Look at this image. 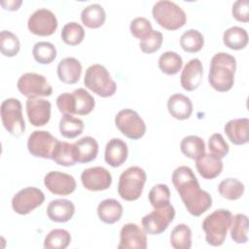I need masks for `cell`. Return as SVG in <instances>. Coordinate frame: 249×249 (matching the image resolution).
<instances>
[{
  "mask_svg": "<svg viewBox=\"0 0 249 249\" xmlns=\"http://www.w3.org/2000/svg\"><path fill=\"white\" fill-rule=\"evenodd\" d=\"M172 183L178 192L187 211L198 217L212 206V197L201 190L192 168L186 165L177 167L172 173Z\"/></svg>",
  "mask_w": 249,
  "mask_h": 249,
  "instance_id": "obj_1",
  "label": "cell"
},
{
  "mask_svg": "<svg viewBox=\"0 0 249 249\" xmlns=\"http://www.w3.org/2000/svg\"><path fill=\"white\" fill-rule=\"evenodd\" d=\"M236 59L228 53H217L210 61L208 82L217 91H229L234 84Z\"/></svg>",
  "mask_w": 249,
  "mask_h": 249,
  "instance_id": "obj_2",
  "label": "cell"
},
{
  "mask_svg": "<svg viewBox=\"0 0 249 249\" xmlns=\"http://www.w3.org/2000/svg\"><path fill=\"white\" fill-rule=\"evenodd\" d=\"M232 214L227 209H218L205 217L202 229L205 240L211 246H221L227 237Z\"/></svg>",
  "mask_w": 249,
  "mask_h": 249,
  "instance_id": "obj_3",
  "label": "cell"
},
{
  "mask_svg": "<svg viewBox=\"0 0 249 249\" xmlns=\"http://www.w3.org/2000/svg\"><path fill=\"white\" fill-rule=\"evenodd\" d=\"M156 22L167 30H176L185 25L187 16L180 6L169 0L156 2L152 9Z\"/></svg>",
  "mask_w": 249,
  "mask_h": 249,
  "instance_id": "obj_4",
  "label": "cell"
},
{
  "mask_svg": "<svg viewBox=\"0 0 249 249\" xmlns=\"http://www.w3.org/2000/svg\"><path fill=\"white\" fill-rule=\"evenodd\" d=\"M147 175L143 168L139 166H130L124 170L119 178L118 194L126 201H133L142 195Z\"/></svg>",
  "mask_w": 249,
  "mask_h": 249,
  "instance_id": "obj_5",
  "label": "cell"
},
{
  "mask_svg": "<svg viewBox=\"0 0 249 249\" xmlns=\"http://www.w3.org/2000/svg\"><path fill=\"white\" fill-rule=\"evenodd\" d=\"M84 84L86 88L101 97L113 96L117 90L116 82L101 64H92L87 68Z\"/></svg>",
  "mask_w": 249,
  "mask_h": 249,
  "instance_id": "obj_6",
  "label": "cell"
},
{
  "mask_svg": "<svg viewBox=\"0 0 249 249\" xmlns=\"http://www.w3.org/2000/svg\"><path fill=\"white\" fill-rule=\"evenodd\" d=\"M1 120L5 129L13 136L19 137L25 130L22 105L17 98H7L1 103Z\"/></svg>",
  "mask_w": 249,
  "mask_h": 249,
  "instance_id": "obj_7",
  "label": "cell"
},
{
  "mask_svg": "<svg viewBox=\"0 0 249 249\" xmlns=\"http://www.w3.org/2000/svg\"><path fill=\"white\" fill-rule=\"evenodd\" d=\"M117 128L127 138L140 139L146 132V124L139 114L132 109H123L115 117Z\"/></svg>",
  "mask_w": 249,
  "mask_h": 249,
  "instance_id": "obj_8",
  "label": "cell"
},
{
  "mask_svg": "<svg viewBox=\"0 0 249 249\" xmlns=\"http://www.w3.org/2000/svg\"><path fill=\"white\" fill-rule=\"evenodd\" d=\"M17 87L18 91L27 98L50 96L53 93V88L46 77L33 72L21 75L18 80Z\"/></svg>",
  "mask_w": 249,
  "mask_h": 249,
  "instance_id": "obj_9",
  "label": "cell"
},
{
  "mask_svg": "<svg viewBox=\"0 0 249 249\" xmlns=\"http://www.w3.org/2000/svg\"><path fill=\"white\" fill-rule=\"evenodd\" d=\"M175 217V209L172 204L168 203L162 207L155 208L154 211L145 215L141 224L147 234L157 235L162 233L173 221Z\"/></svg>",
  "mask_w": 249,
  "mask_h": 249,
  "instance_id": "obj_10",
  "label": "cell"
},
{
  "mask_svg": "<svg viewBox=\"0 0 249 249\" xmlns=\"http://www.w3.org/2000/svg\"><path fill=\"white\" fill-rule=\"evenodd\" d=\"M44 193L35 187H27L18 191L12 199L13 210L19 215H26L43 204Z\"/></svg>",
  "mask_w": 249,
  "mask_h": 249,
  "instance_id": "obj_11",
  "label": "cell"
},
{
  "mask_svg": "<svg viewBox=\"0 0 249 249\" xmlns=\"http://www.w3.org/2000/svg\"><path fill=\"white\" fill-rule=\"evenodd\" d=\"M55 15L48 9L36 10L28 18L27 27L31 33L37 36H51L57 28Z\"/></svg>",
  "mask_w": 249,
  "mask_h": 249,
  "instance_id": "obj_12",
  "label": "cell"
},
{
  "mask_svg": "<svg viewBox=\"0 0 249 249\" xmlns=\"http://www.w3.org/2000/svg\"><path fill=\"white\" fill-rule=\"evenodd\" d=\"M57 139L47 130H34L28 137V152L35 158L52 159Z\"/></svg>",
  "mask_w": 249,
  "mask_h": 249,
  "instance_id": "obj_13",
  "label": "cell"
},
{
  "mask_svg": "<svg viewBox=\"0 0 249 249\" xmlns=\"http://www.w3.org/2000/svg\"><path fill=\"white\" fill-rule=\"evenodd\" d=\"M81 181L85 189L92 192L104 191L112 184V175L102 166H93L85 169L81 174Z\"/></svg>",
  "mask_w": 249,
  "mask_h": 249,
  "instance_id": "obj_14",
  "label": "cell"
},
{
  "mask_svg": "<svg viewBox=\"0 0 249 249\" xmlns=\"http://www.w3.org/2000/svg\"><path fill=\"white\" fill-rule=\"evenodd\" d=\"M147 233L138 225L127 223L124 225L120 231L119 249H146Z\"/></svg>",
  "mask_w": 249,
  "mask_h": 249,
  "instance_id": "obj_15",
  "label": "cell"
},
{
  "mask_svg": "<svg viewBox=\"0 0 249 249\" xmlns=\"http://www.w3.org/2000/svg\"><path fill=\"white\" fill-rule=\"evenodd\" d=\"M44 184L53 195L68 196L76 190L75 178L67 173L60 171H50L45 175Z\"/></svg>",
  "mask_w": 249,
  "mask_h": 249,
  "instance_id": "obj_16",
  "label": "cell"
},
{
  "mask_svg": "<svg viewBox=\"0 0 249 249\" xmlns=\"http://www.w3.org/2000/svg\"><path fill=\"white\" fill-rule=\"evenodd\" d=\"M25 107L28 121L32 125L43 126L49 123L52 109L49 100L42 98H28Z\"/></svg>",
  "mask_w": 249,
  "mask_h": 249,
  "instance_id": "obj_17",
  "label": "cell"
},
{
  "mask_svg": "<svg viewBox=\"0 0 249 249\" xmlns=\"http://www.w3.org/2000/svg\"><path fill=\"white\" fill-rule=\"evenodd\" d=\"M203 66L198 58H193L187 62L184 66L181 76L180 83L182 88L187 91L196 89L202 81Z\"/></svg>",
  "mask_w": 249,
  "mask_h": 249,
  "instance_id": "obj_18",
  "label": "cell"
},
{
  "mask_svg": "<svg viewBox=\"0 0 249 249\" xmlns=\"http://www.w3.org/2000/svg\"><path fill=\"white\" fill-rule=\"evenodd\" d=\"M196 167L202 178L211 180L221 174L223 170L222 159L211 153H204L196 160Z\"/></svg>",
  "mask_w": 249,
  "mask_h": 249,
  "instance_id": "obj_19",
  "label": "cell"
},
{
  "mask_svg": "<svg viewBox=\"0 0 249 249\" xmlns=\"http://www.w3.org/2000/svg\"><path fill=\"white\" fill-rule=\"evenodd\" d=\"M74 214L75 205L69 199H53L47 207V215L49 219L55 223H66L72 219Z\"/></svg>",
  "mask_w": 249,
  "mask_h": 249,
  "instance_id": "obj_20",
  "label": "cell"
},
{
  "mask_svg": "<svg viewBox=\"0 0 249 249\" xmlns=\"http://www.w3.org/2000/svg\"><path fill=\"white\" fill-rule=\"evenodd\" d=\"M229 140L234 145H243L249 141V120L239 118L230 120L224 126Z\"/></svg>",
  "mask_w": 249,
  "mask_h": 249,
  "instance_id": "obj_21",
  "label": "cell"
},
{
  "mask_svg": "<svg viewBox=\"0 0 249 249\" xmlns=\"http://www.w3.org/2000/svg\"><path fill=\"white\" fill-rule=\"evenodd\" d=\"M128 149L126 143L121 138H112L105 147V161L112 167H119L126 160Z\"/></svg>",
  "mask_w": 249,
  "mask_h": 249,
  "instance_id": "obj_22",
  "label": "cell"
},
{
  "mask_svg": "<svg viewBox=\"0 0 249 249\" xmlns=\"http://www.w3.org/2000/svg\"><path fill=\"white\" fill-rule=\"evenodd\" d=\"M167 110L174 119L187 120L193 113V103L188 96L182 93H174L167 100Z\"/></svg>",
  "mask_w": 249,
  "mask_h": 249,
  "instance_id": "obj_23",
  "label": "cell"
},
{
  "mask_svg": "<svg viewBox=\"0 0 249 249\" xmlns=\"http://www.w3.org/2000/svg\"><path fill=\"white\" fill-rule=\"evenodd\" d=\"M82 74V64L75 57H65L58 62L57 76L58 79L64 83L73 85L76 84Z\"/></svg>",
  "mask_w": 249,
  "mask_h": 249,
  "instance_id": "obj_24",
  "label": "cell"
},
{
  "mask_svg": "<svg viewBox=\"0 0 249 249\" xmlns=\"http://www.w3.org/2000/svg\"><path fill=\"white\" fill-rule=\"evenodd\" d=\"M77 161L88 163L96 159L98 154V143L91 136H85L74 143Z\"/></svg>",
  "mask_w": 249,
  "mask_h": 249,
  "instance_id": "obj_25",
  "label": "cell"
},
{
  "mask_svg": "<svg viewBox=\"0 0 249 249\" xmlns=\"http://www.w3.org/2000/svg\"><path fill=\"white\" fill-rule=\"evenodd\" d=\"M123 215V206L115 198L103 199L97 206V216L105 224L112 225L118 222Z\"/></svg>",
  "mask_w": 249,
  "mask_h": 249,
  "instance_id": "obj_26",
  "label": "cell"
},
{
  "mask_svg": "<svg viewBox=\"0 0 249 249\" xmlns=\"http://www.w3.org/2000/svg\"><path fill=\"white\" fill-rule=\"evenodd\" d=\"M52 160L58 165L62 166H73L76 164L77 157L74 144L65 142V141H57Z\"/></svg>",
  "mask_w": 249,
  "mask_h": 249,
  "instance_id": "obj_27",
  "label": "cell"
},
{
  "mask_svg": "<svg viewBox=\"0 0 249 249\" xmlns=\"http://www.w3.org/2000/svg\"><path fill=\"white\" fill-rule=\"evenodd\" d=\"M106 19V13L99 4H91L83 9L81 20L88 28L95 29L102 26Z\"/></svg>",
  "mask_w": 249,
  "mask_h": 249,
  "instance_id": "obj_28",
  "label": "cell"
},
{
  "mask_svg": "<svg viewBox=\"0 0 249 249\" xmlns=\"http://www.w3.org/2000/svg\"><path fill=\"white\" fill-rule=\"evenodd\" d=\"M223 42L231 50H242L248 44L247 31L240 26H231L224 32Z\"/></svg>",
  "mask_w": 249,
  "mask_h": 249,
  "instance_id": "obj_29",
  "label": "cell"
},
{
  "mask_svg": "<svg viewBox=\"0 0 249 249\" xmlns=\"http://www.w3.org/2000/svg\"><path fill=\"white\" fill-rule=\"evenodd\" d=\"M180 150L187 158L196 160L205 153V143L199 136L187 135L181 140Z\"/></svg>",
  "mask_w": 249,
  "mask_h": 249,
  "instance_id": "obj_30",
  "label": "cell"
},
{
  "mask_svg": "<svg viewBox=\"0 0 249 249\" xmlns=\"http://www.w3.org/2000/svg\"><path fill=\"white\" fill-rule=\"evenodd\" d=\"M231 237L238 244H244L248 241V217L245 214L238 213L231 217Z\"/></svg>",
  "mask_w": 249,
  "mask_h": 249,
  "instance_id": "obj_31",
  "label": "cell"
},
{
  "mask_svg": "<svg viewBox=\"0 0 249 249\" xmlns=\"http://www.w3.org/2000/svg\"><path fill=\"white\" fill-rule=\"evenodd\" d=\"M84 127V122L73 115H63L59 121V132L67 139H73L81 135Z\"/></svg>",
  "mask_w": 249,
  "mask_h": 249,
  "instance_id": "obj_32",
  "label": "cell"
},
{
  "mask_svg": "<svg viewBox=\"0 0 249 249\" xmlns=\"http://www.w3.org/2000/svg\"><path fill=\"white\" fill-rule=\"evenodd\" d=\"M245 187L242 182L235 178H227L220 182L218 192L220 196L229 200H236L244 194Z\"/></svg>",
  "mask_w": 249,
  "mask_h": 249,
  "instance_id": "obj_33",
  "label": "cell"
},
{
  "mask_svg": "<svg viewBox=\"0 0 249 249\" xmlns=\"http://www.w3.org/2000/svg\"><path fill=\"white\" fill-rule=\"evenodd\" d=\"M170 244L175 249H190L192 247V231L186 224H178L171 231Z\"/></svg>",
  "mask_w": 249,
  "mask_h": 249,
  "instance_id": "obj_34",
  "label": "cell"
},
{
  "mask_svg": "<svg viewBox=\"0 0 249 249\" xmlns=\"http://www.w3.org/2000/svg\"><path fill=\"white\" fill-rule=\"evenodd\" d=\"M75 98V114L80 116L89 115L95 107L93 96L85 89H77L72 91Z\"/></svg>",
  "mask_w": 249,
  "mask_h": 249,
  "instance_id": "obj_35",
  "label": "cell"
},
{
  "mask_svg": "<svg viewBox=\"0 0 249 249\" xmlns=\"http://www.w3.org/2000/svg\"><path fill=\"white\" fill-rule=\"evenodd\" d=\"M203 45L204 37L198 30L189 29L180 37V46L187 53H197L202 49Z\"/></svg>",
  "mask_w": 249,
  "mask_h": 249,
  "instance_id": "obj_36",
  "label": "cell"
},
{
  "mask_svg": "<svg viewBox=\"0 0 249 249\" xmlns=\"http://www.w3.org/2000/svg\"><path fill=\"white\" fill-rule=\"evenodd\" d=\"M183 65L182 57L175 52H164L159 58V68L166 75L177 74Z\"/></svg>",
  "mask_w": 249,
  "mask_h": 249,
  "instance_id": "obj_37",
  "label": "cell"
},
{
  "mask_svg": "<svg viewBox=\"0 0 249 249\" xmlns=\"http://www.w3.org/2000/svg\"><path fill=\"white\" fill-rule=\"evenodd\" d=\"M71 242V235L63 229L52 230L44 240L45 249H65Z\"/></svg>",
  "mask_w": 249,
  "mask_h": 249,
  "instance_id": "obj_38",
  "label": "cell"
},
{
  "mask_svg": "<svg viewBox=\"0 0 249 249\" xmlns=\"http://www.w3.org/2000/svg\"><path fill=\"white\" fill-rule=\"evenodd\" d=\"M60 37L66 45L77 46L81 44L85 38L84 27L75 21L68 22L62 27Z\"/></svg>",
  "mask_w": 249,
  "mask_h": 249,
  "instance_id": "obj_39",
  "label": "cell"
},
{
  "mask_svg": "<svg viewBox=\"0 0 249 249\" xmlns=\"http://www.w3.org/2000/svg\"><path fill=\"white\" fill-rule=\"evenodd\" d=\"M34 59L40 64H50L56 57V49L53 44L46 41L38 42L32 49Z\"/></svg>",
  "mask_w": 249,
  "mask_h": 249,
  "instance_id": "obj_40",
  "label": "cell"
},
{
  "mask_svg": "<svg viewBox=\"0 0 249 249\" xmlns=\"http://www.w3.org/2000/svg\"><path fill=\"white\" fill-rule=\"evenodd\" d=\"M0 50L3 55L8 57L16 56L20 50V43L16 34L3 30L0 33Z\"/></svg>",
  "mask_w": 249,
  "mask_h": 249,
  "instance_id": "obj_41",
  "label": "cell"
},
{
  "mask_svg": "<svg viewBox=\"0 0 249 249\" xmlns=\"http://www.w3.org/2000/svg\"><path fill=\"white\" fill-rule=\"evenodd\" d=\"M151 205L155 208L162 207L169 203L170 191L165 184H157L149 192L148 195Z\"/></svg>",
  "mask_w": 249,
  "mask_h": 249,
  "instance_id": "obj_42",
  "label": "cell"
},
{
  "mask_svg": "<svg viewBox=\"0 0 249 249\" xmlns=\"http://www.w3.org/2000/svg\"><path fill=\"white\" fill-rule=\"evenodd\" d=\"M163 36L158 30H152L148 35L140 40L139 47L144 53H153L159 51L162 45Z\"/></svg>",
  "mask_w": 249,
  "mask_h": 249,
  "instance_id": "obj_43",
  "label": "cell"
},
{
  "mask_svg": "<svg viewBox=\"0 0 249 249\" xmlns=\"http://www.w3.org/2000/svg\"><path fill=\"white\" fill-rule=\"evenodd\" d=\"M208 149L211 154L219 157L220 159L225 158L230 151V147L221 133H213L209 137Z\"/></svg>",
  "mask_w": 249,
  "mask_h": 249,
  "instance_id": "obj_44",
  "label": "cell"
},
{
  "mask_svg": "<svg viewBox=\"0 0 249 249\" xmlns=\"http://www.w3.org/2000/svg\"><path fill=\"white\" fill-rule=\"evenodd\" d=\"M129 30L133 37L141 40L146 35H148L153 30V28H152V23L150 22L149 19L143 17H138L131 20L129 25Z\"/></svg>",
  "mask_w": 249,
  "mask_h": 249,
  "instance_id": "obj_45",
  "label": "cell"
},
{
  "mask_svg": "<svg viewBox=\"0 0 249 249\" xmlns=\"http://www.w3.org/2000/svg\"><path fill=\"white\" fill-rule=\"evenodd\" d=\"M56 106L59 112L63 115L75 114V98L71 92H63L56 98Z\"/></svg>",
  "mask_w": 249,
  "mask_h": 249,
  "instance_id": "obj_46",
  "label": "cell"
},
{
  "mask_svg": "<svg viewBox=\"0 0 249 249\" xmlns=\"http://www.w3.org/2000/svg\"><path fill=\"white\" fill-rule=\"evenodd\" d=\"M232 17L240 22L249 21V1L237 0L233 3L231 8Z\"/></svg>",
  "mask_w": 249,
  "mask_h": 249,
  "instance_id": "obj_47",
  "label": "cell"
},
{
  "mask_svg": "<svg viewBox=\"0 0 249 249\" xmlns=\"http://www.w3.org/2000/svg\"><path fill=\"white\" fill-rule=\"evenodd\" d=\"M22 4L20 0H12V1H1V5L3 9L8 11H17L18 10L19 6Z\"/></svg>",
  "mask_w": 249,
  "mask_h": 249,
  "instance_id": "obj_48",
  "label": "cell"
}]
</instances>
